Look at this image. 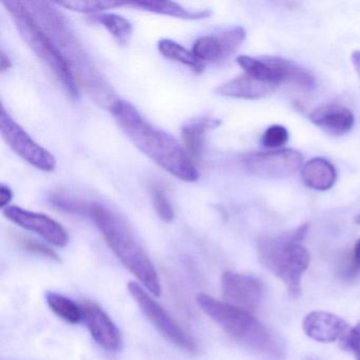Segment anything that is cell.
<instances>
[{"label": "cell", "instance_id": "obj_1", "mask_svg": "<svg viewBox=\"0 0 360 360\" xmlns=\"http://www.w3.org/2000/svg\"><path fill=\"white\" fill-rule=\"evenodd\" d=\"M25 4L68 63L77 85L82 86L96 103L110 109L119 98L94 65L66 16L53 4L47 1Z\"/></svg>", "mask_w": 360, "mask_h": 360}, {"label": "cell", "instance_id": "obj_2", "mask_svg": "<svg viewBox=\"0 0 360 360\" xmlns=\"http://www.w3.org/2000/svg\"><path fill=\"white\" fill-rule=\"evenodd\" d=\"M109 111L132 144L160 167L185 182L199 179V172L182 145L167 132L151 125L134 105L119 98Z\"/></svg>", "mask_w": 360, "mask_h": 360}, {"label": "cell", "instance_id": "obj_3", "mask_svg": "<svg viewBox=\"0 0 360 360\" xmlns=\"http://www.w3.org/2000/svg\"><path fill=\"white\" fill-rule=\"evenodd\" d=\"M79 214H87L92 219L122 264L138 278L148 292L159 297L161 282L157 269L125 218L98 202H81Z\"/></svg>", "mask_w": 360, "mask_h": 360}, {"label": "cell", "instance_id": "obj_4", "mask_svg": "<svg viewBox=\"0 0 360 360\" xmlns=\"http://www.w3.org/2000/svg\"><path fill=\"white\" fill-rule=\"evenodd\" d=\"M307 231L309 225L303 224L290 233L265 236L258 241L261 263L285 284L288 295L294 299L300 296L301 280L311 261L309 250L301 243Z\"/></svg>", "mask_w": 360, "mask_h": 360}, {"label": "cell", "instance_id": "obj_5", "mask_svg": "<svg viewBox=\"0 0 360 360\" xmlns=\"http://www.w3.org/2000/svg\"><path fill=\"white\" fill-rule=\"evenodd\" d=\"M20 37L33 53L52 71L70 98H79V85L68 63L51 37L41 28L24 1H4Z\"/></svg>", "mask_w": 360, "mask_h": 360}, {"label": "cell", "instance_id": "obj_6", "mask_svg": "<svg viewBox=\"0 0 360 360\" xmlns=\"http://www.w3.org/2000/svg\"><path fill=\"white\" fill-rule=\"evenodd\" d=\"M200 309L244 347L263 354H276L275 340L266 328L245 309L217 300L206 294L197 296Z\"/></svg>", "mask_w": 360, "mask_h": 360}, {"label": "cell", "instance_id": "obj_7", "mask_svg": "<svg viewBox=\"0 0 360 360\" xmlns=\"http://www.w3.org/2000/svg\"><path fill=\"white\" fill-rule=\"evenodd\" d=\"M128 290L131 295L136 304L140 307L147 319L155 326V328L165 336L168 340L172 341L174 345L180 347L183 351L188 353H195L198 351V345L193 337L189 336L160 305L141 284L136 282H129Z\"/></svg>", "mask_w": 360, "mask_h": 360}, {"label": "cell", "instance_id": "obj_8", "mask_svg": "<svg viewBox=\"0 0 360 360\" xmlns=\"http://www.w3.org/2000/svg\"><path fill=\"white\" fill-rule=\"evenodd\" d=\"M0 130L8 146L27 163L41 172H51L56 169V160L53 155L35 142L4 107L0 115Z\"/></svg>", "mask_w": 360, "mask_h": 360}, {"label": "cell", "instance_id": "obj_9", "mask_svg": "<svg viewBox=\"0 0 360 360\" xmlns=\"http://www.w3.org/2000/svg\"><path fill=\"white\" fill-rule=\"evenodd\" d=\"M250 174L263 179H284L294 176L303 166V155L294 149L250 153L242 158Z\"/></svg>", "mask_w": 360, "mask_h": 360}, {"label": "cell", "instance_id": "obj_10", "mask_svg": "<svg viewBox=\"0 0 360 360\" xmlns=\"http://www.w3.org/2000/svg\"><path fill=\"white\" fill-rule=\"evenodd\" d=\"M3 212L8 220L27 231L37 233L52 245L65 248L68 244L69 235L66 229L47 214L31 212L13 205L4 208Z\"/></svg>", "mask_w": 360, "mask_h": 360}, {"label": "cell", "instance_id": "obj_11", "mask_svg": "<svg viewBox=\"0 0 360 360\" xmlns=\"http://www.w3.org/2000/svg\"><path fill=\"white\" fill-rule=\"evenodd\" d=\"M223 296L229 303L252 311L258 309L263 298V283L254 276L226 271L223 274Z\"/></svg>", "mask_w": 360, "mask_h": 360}, {"label": "cell", "instance_id": "obj_12", "mask_svg": "<svg viewBox=\"0 0 360 360\" xmlns=\"http://www.w3.org/2000/svg\"><path fill=\"white\" fill-rule=\"evenodd\" d=\"M84 320L92 338L107 352L122 349V337L119 328L111 318L94 303H84Z\"/></svg>", "mask_w": 360, "mask_h": 360}, {"label": "cell", "instance_id": "obj_13", "mask_svg": "<svg viewBox=\"0 0 360 360\" xmlns=\"http://www.w3.org/2000/svg\"><path fill=\"white\" fill-rule=\"evenodd\" d=\"M305 334L318 342H334L345 340L352 328L339 316L328 311H311L302 322Z\"/></svg>", "mask_w": 360, "mask_h": 360}, {"label": "cell", "instance_id": "obj_14", "mask_svg": "<svg viewBox=\"0 0 360 360\" xmlns=\"http://www.w3.org/2000/svg\"><path fill=\"white\" fill-rule=\"evenodd\" d=\"M309 121L326 134L340 136L349 134L355 123L353 112L340 104H324L309 115Z\"/></svg>", "mask_w": 360, "mask_h": 360}, {"label": "cell", "instance_id": "obj_15", "mask_svg": "<svg viewBox=\"0 0 360 360\" xmlns=\"http://www.w3.org/2000/svg\"><path fill=\"white\" fill-rule=\"evenodd\" d=\"M277 85L259 81L250 75L236 77L217 87V94L225 98L258 100L275 91Z\"/></svg>", "mask_w": 360, "mask_h": 360}, {"label": "cell", "instance_id": "obj_16", "mask_svg": "<svg viewBox=\"0 0 360 360\" xmlns=\"http://www.w3.org/2000/svg\"><path fill=\"white\" fill-rule=\"evenodd\" d=\"M221 122L214 117H202L187 122L182 127L183 148L186 151L191 161H201L205 147L206 134L208 130L218 127Z\"/></svg>", "mask_w": 360, "mask_h": 360}, {"label": "cell", "instance_id": "obj_17", "mask_svg": "<svg viewBox=\"0 0 360 360\" xmlns=\"http://www.w3.org/2000/svg\"><path fill=\"white\" fill-rule=\"evenodd\" d=\"M301 178L309 188L326 191L332 188L336 183L337 172L334 165L328 160L314 158L301 168Z\"/></svg>", "mask_w": 360, "mask_h": 360}, {"label": "cell", "instance_id": "obj_18", "mask_svg": "<svg viewBox=\"0 0 360 360\" xmlns=\"http://www.w3.org/2000/svg\"><path fill=\"white\" fill-rule=\"evenodd\" d=\"M127 6L155 14L182 18V20H199L212 15V11L210 10L193 11V10L185 9L180 4L174 3V1H134V3H127Z\"/></svg>", "mask_w": 360, "mask_h": 360}, {"label": "cell", "instance_id": "obj_19", "mask_svg": "<svg viewBox=\"0 0 360 360\" xmlns=\"http://www.w3.org/2000/svg\"><path fill=\"white\" fill-rule=\"evenodd\" d=\"M89 20L94 24L104 27L120 46H127L131 41L134 27L123 16L112 13H100L90 16Z\"/></svg>", "mask_w": 360, "mask_h": 360}, {"label": "cell", "instance_id": "obj_20", "mask_svg": "<svg viewBox=\"0 0 360 360\" xmlns=\"http://www.w3.org/2000/svg\"><path fill=\"white\" fill-rule=\"evenodd\" d=\"M158 48H159L160 53L164 58L189 67L195 72L202 73L205 68L204 63L198 60L193 51H189L186 48L172 39H161L158 44Z\"/></svg>", "mask_w": 360, "mask_h": 360}, {"label": "cell", "instance_id": "obj_21", "mask_svg": "<svg viewBox=\"0 0 360 360\" xmlns=\"http://www.w3.org/2000/svg\"><path fill=\"white\" fill-rule=\"evenodd\" d=\"M46 300L51 311L68 323L77 324L83 321V305L77 304L70 298H67L58 292H47Z\"/></svg>", "mask_w": 360, "mask_h": 360}, {"label": "cell", "instance_id": "obj_22", "mask_svg": "<svg viewBox=\"0 0 360 360\" xmlns=\"http://www.w3.org/2000/svg\"><path fill=\"white\" fill-rule=\"evenodd\" d=\"M191 51L201 62H218L224 60L225 54L222 43L218 35H206L195 41Z\"/></svg>", "mask_w": 360, "mask_h": 360}, {"label": "cell", "instance_id": "obj_23", "mask_svg": "<svg viewBox=\"0 0 360 360\" xmlns=\"http://www.w3.org/2000/svg\"><path fill=\"white\" fill-rule=\"evenodd\" d=\"M56 5L72 11L81 12V13H98L105 10L115 9V8L127 7V1H96V0H77V1H62Z\"/></svg>", "mask_w": 360, "mask_h": 360}, {"label": "cell", "instance_id": "obj_24", "mask_svg": "<svg viewBox=\"0 0 360 360\" xmlns=\"http://www.w3.org/2000/svg\"><path fill=\"white\" fill-rule=\"evenodd\" d=\"M149 195L153 200V206L155 212L162 221L166 223L172 222L174 219V208L166 195L165 191L161 185L153 182L149 184Z\"/></svg>", "mask_w": 360, "mask_h": 360}, {"label": "cell", "instance_id": "obj_25", "mask_svg": "<svg viewBox=\"0 0 360 360\" xmlns=\"http://www.w3.org/2000/svg\"><path fill=\"white\" fill-rule=\"evenodd\" d=\"M223 49H224L225 58L233 53L246 39V31L240 26L229 27L224 29L218 34Z\"/></svg>", "mask_w": 360, "mask_h": 360}, {"label": "cell", "instance_id": "obj_26", "mask_svg": "<svg viewBox=\"0 0 360 360\" xmlns=\"http://www.w3.org/2000/svg\"><path fill=\"white\" fill-rule=\"evenodd\" d=\"M288 140H290V134L284 126L273 125L269 126L265 130L262 136V144L266 148L277 149L278 150L284 146Z\"/></svg>", "mask_w": 360, "mask_h": 360}, {"label": "cell", "instance_id": "obj_27", "mask_svg": "<svg viewBox=\"0 0 360 360\" xmlns=\"http://www.w3.org/2000/svg\"><path fill=\"white\" fill-rule=\"evenodd\" d=\"M15 240L22 248L29 250V252L41 255V256L46 257V258L58 260V255L51 248H48L45 244H41V242L35 241V240L24 237V236H15Z\"/></svg>", "mask_w": 360, "mask_h": 360}, {"label": "cell", "instance_id": "obj_28", "mask_svg": "<svg viewBox=\"0 0 360 360\" xmlns=\"http://www.w3.org/2000/svg\"><path fill=\"white\" fill-rule=\"evenodd\" d=\"M343 342L349 347V349H351L353 351V353L355 354L356 358L357 360H360V334L358 332H356L355 328H352L349 334L345 337Z\"/></svg>", "mask_w": 360, "mask_h": 360}, {"label": "cell", "instance_id": "obj_29", "mask_svg": "<svg viewBox=\"0 0 360 360\" xmlns=\"http://www.w3.org/2000/svg\"><path fill=\"white\" fill-rule=\"evenodd\" d=\"M13 199V191L8 185L1 184L0 186V207L1 210L8 207Z\"/></svg>", "mask_w": 360, "mask_h": 360}, {"label": "cell", "instance_id": "obj_30", "mask_svg": "<svg viewBox=\"0 0 360 360\" xmlns=\"http://www.w3.org/2000/svg\"><path fill=\"white\" fill-rule=\"evenodd\" d=\"M352 271H360V239L357 240V242L354 246L353 257H352Z\"/></svg>", "mask_w": 360, "mask_h": 360}, {"label": "cell", "instance_id": "obj_31", "mask_svg": "<svg viewBox=\"0 0 360 360\" xmlns=\"http://www.w3.org/2000/svg\"><path fill=\"white\" fill-rule=\"evenodd\" d=\"M11 67L12 63L9 56L5 53V51L1 52V58H0V71H1V73H5L6 71L9 70Z\"/></svg>", "mask_w": 360, "mask_h": 360}, {"label": "cell", "instance_id": "obj_32", "mask_svg": "<svg viewBox=\"0 0 360 360\" xmlns=\"http://www.w3.org/2000/svg\"><path fill=\"white\" fill-rule=\"evenodd\" d=\"M351 60L356 72H357L358 77H359L360 79V50L353 52L351 56Z\"/></svg>", "mask_w": 360, "mask_h": 360}, {"label": "cell", "instance_id": "obj_33", "mask_svg": "<svg viewBox=\"0 0 360 360\" xmlns=\"http://www.w3.org/2000/svg\"><path fill=\"white\" fill-rule=\"evenodd\" d=\"M355 222L357 223V224H360V214L359 216L356 217Z\"/></svg>", "mask_w": 360, "mask_h": 360}, {"label": "cell", "instance_id": "obj_34", "mask_svg": "<svg viewBox=\"0 0 360 360\" xmlns=\"http://www.w3.org/2000/svg\"><path fill=\"white\" fill-rule=\"evenodd\" d=\"M355 330H356V332H358L360 334V322H359V323L357 324V326H356Z\"/></svg>", "mask_w": 360, "mask_h": 360}, {"label": "cell", "instance_id": "obj_35", "mask_svg": "<svg viewBox=\"0 0 360 360\" xmlns=\"http://www.w3.org/2000/svg\"><path fill=\"white\" fill-rule=\"evenodd\" d=\"M305 360H313V359H309V358H307V359H305Z\"/></svg>", "mask_w": 360, "mask_h": 360}]
</instances>
